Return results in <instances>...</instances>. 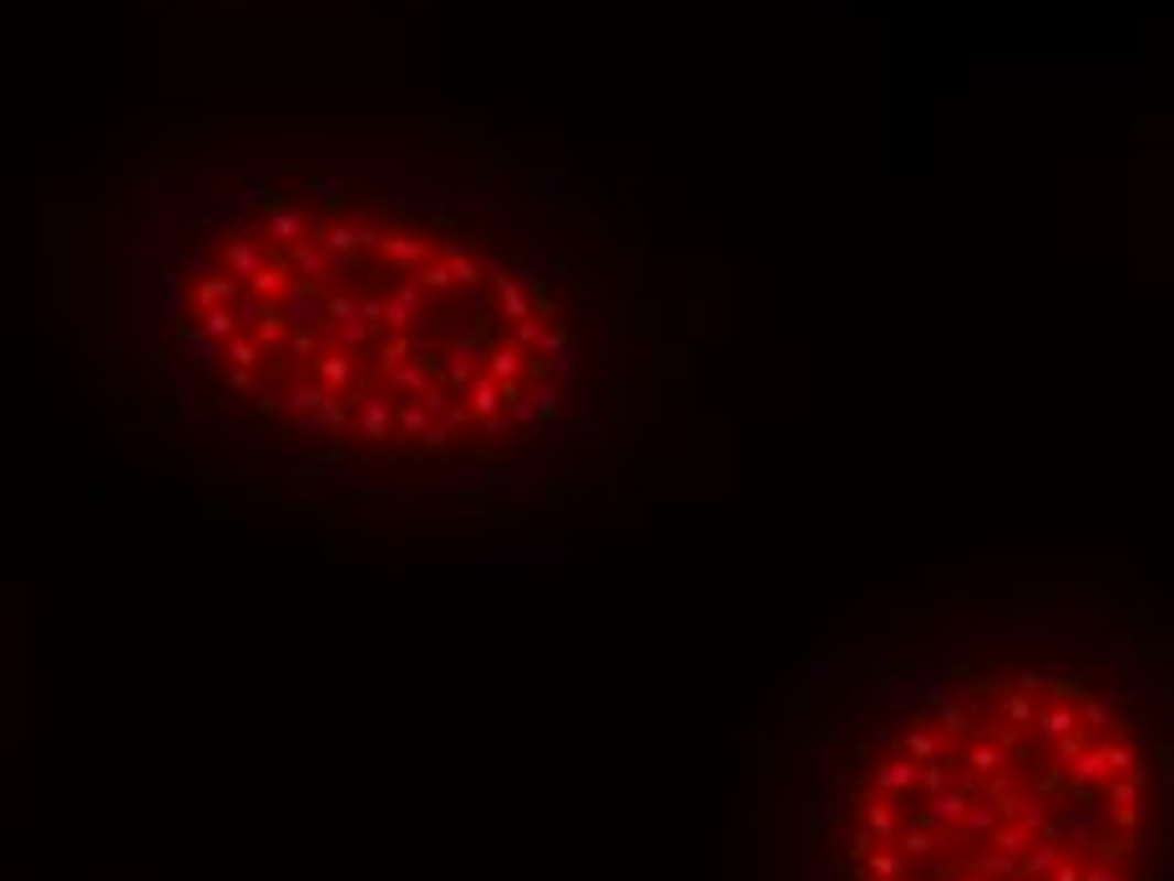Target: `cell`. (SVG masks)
Wrapping results in <instances>:
<instances>
[{
	"label": "cell",
	"mask_w": 1174,
	"mask_h": 881,
	"mask_svg": "<svg viewBox=\"0 0 1174 881\" xmlns=\"http://www.w3.org/2000/svg\"><path fill=\"white\" fill-rule=\"evenodd\" d=\"M173 188L87 304V366L193 481L304 522L522 527L618 477L628 304L593 253L284 152Z\"/></svg>",
	"instance_id": "1"
},
{
	"label": "cell",
	"mask_w": 1174,
	"mask_h": 881,
	"mask_svg": "<svg viewBox=\"0 0 1174 881\" xmlns=\"http://www.w3.org/2000/svg\"><path fill=\"white\" fill-rule=\"evenodd\" d=\"M775 881H1170V629L1109 588L906 603L800 684Z\"/></svg>",
	"instance_id": "2"
}]
</instances>
